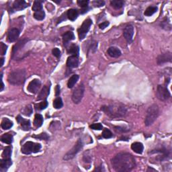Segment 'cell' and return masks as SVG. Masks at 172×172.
<instances>
[{"mask_svg":"<svg viewBox=\"0 0 172 172\" xmlns=\"http://www.w3.org/2000/svg\"><path fill=\"white\" fill-rule=\"evenodd\" d=\"M84 90L85 88L83 83H80L75 88V90L73 91V95H72V100H73L74 103H80L83 97V94H84Z\"/></svg>","mask_w":172,"mask_h":172,"instance_id":"8","label":"cell"},{"mask_svg":"<svg viewBox=\"0 0 172 172\" xmlns=\"http://www.w3.org/2000/svg\"><path fill=\"white\" fill-rule=\"evenodd\" d=\"M47 106H48V102L46 100L42 102H41V103L36 104V105L35 106L36 109L37 110H44V109H45Z\"/></svg>","mask_w":172,"mask_h":172,"instance_id":"36","label":"cell"},{"mask_svg":"<svg viewBox=\"0 0 172 172\" xmlns=\"http://www.w3.org/2000/svg\"><path fill=\"white\" fill-rule=\"evenodd\" d=\"M77 4L81 8H83L82 11H84V12H86V11H87L89 1H86V0H79V1H77Z\"/></svg>","mask_w":172,"mask_h":172,"instance_id":"35","label":"cell"},{"mask_svg":"<svg viewBox=\"0 0 172 172\" xmlns=\"http://www.w3.org/2000/svg\"><path fill=\"white\" fill-rule=\"evenodd\" d=\"M11 146H8L4 149L3 153H2V157L4 159H10L11 155Z\"/></svg>","mask_w":172,"mask_h":172,"instance_id":"29","label":"cell"},{"mask_svg":"<svg viewBox=\"0 0 172 172\" xmlns=\"http://www.w3.org/2000/svg\"><path fill=\"white\" fill-rule=\"evenodd\" d=\"M20 35V31L18 28H12L8 32V41L12 43L17 40Z\"/></svg>","mask_w":172,"mask_h":172,"instance_id":"15","label":"cell"},{"mask_svg":"<svg viewBox=\"0 0 172 172\" xmlns=\"http://www.w3.org/2000/svg\"><path fill=\"white\" fill-rule=\"evenodd\" d=\"M79 77L78 75H72L69 80L68 81V83H67V86H68L69 88H72L73 87V86L75 85V83L77 82V81L79 80Z\"/></svg>","mask_w":172,"mask_h":172,"instance_id":"28","label":"cell"},{"mask_svg":"<svg viewBox=\"0 0 172 172\" xmlns=\"http://www.w3.org/2000/svg\"><path fill=\"white\" fill-rule=\"evenodd\" d=\"M63 106V104L62 99L61 97H57L54 101H53V106L55 109H60Z\"/></svg>","mask_w":172,"mask_h":172,"instance_id":"33","label":"cell"},{"mask_svg":"<svg viewBox=\"0 0 172 172\" xmlns=\"http://www.w3.org/2000/svg\"><path fill=\"white\" fill-rule=\"evenodd\" d=\"M43 124V117L40 114H36L34 117V125L36 128L41 127Z\"/></svg>","mask_w":172,"mask_h":172,"instance_id":"25","label":"cell"},{"mask_svg":"<svg viewBox=\"0 0 172 172\" xmlns=\"http://www.w3.org/2000/svg\"><path fill=\"white\" fill-rule=\"evenodd\" d=\"M7 48H8V46H7L6 45H5L4 43H1V44H0V53H1V55H6Z\"/></svg>","mask_w":172,"mask_h":172,"instance_id":"41","label":"cell"},{"mask_svg":"<svg viewBox=\"0 0 172 172\" xmlns=\"http://www.w3.org/2000/svg\"><path fill=\"white\" fill-rule=\"evenodd\" d=\"M157 8L156 6H149L146 9L145 11V14L146 16H151L154 14L155 12H157Z\"/></svg>","mask_w":172,"mask_h":172,"instance_id":"31","label":"cell"},{"mask_svg":"<svg viewBox=\"0 0 172 172\" xmlns=\"http://www.w3.org/2000/svg\"><path fill=\"white\" fill-rule=\"evenodd\" d=\"M1 127L4 130H8L13 127V122L8 118H5L2 120Z\"/></svg>","mask_w":172,"mask_h":172,"instance_id":"24","label":"cell"},{"mask_svg":"<svg viewBox=\"0 0 172 172\" xmlns=\"http://www.w3.org/2000/svg\"><path fill=\"white\" fill-rule=\"evenodd\" d=\"M92 24V21L90 19H86L84 22H83L82 25L81 26L80 28L77 31L79 38H80V41H82L83 39L85 38V37L87 35L88 31H90Z\"/></svg>","mask_w":172,"mask_h":172,"instance_id":"7","label":"cell"},{"mask_svg":"<svg viewBox=\"0 0 172 172\" xmlns=\"http://www.w3.org/2000/svg\"><path fill=\"white\" fill-rule=\"evenodd\" d=\"M26 72L24 69H18L11 72L8 76V82L11 85H20L24 83Z\"/></svg>","mask_w":172,"mask_h":172,"instance_id":"2","label":"cell"},{"mask_svg":"<svg viewBox=\"0 0 172 172\" xmlns=\"http://www.w3.org/2000/svg\"><path fill=\"white\" fill-rule=\"evenodd\" d=\"M53 55L57 58H59L61 57V50L58 48H55L53 49Z\"/></svg>","mask_w":172,"mask_h":172,"instance_id":"43","label":"cell"},{"mask_svg":"<svg viewBox=\"0 0 172 172\" xmlns=\"http://www.w3.org/2000/svg\"><path fill=\"white\" fill-rule=\"evenodd\" d=\"M41 145L39 143H35L34 142L28 141L23 145L21 151L22 153L26 155H29L32 153H38L40 151Z\"/></svg>","mask_w":172,"mask_h":172,"instance_id":"5","label":"cell"},{"mask_svg":"<svg viewBox=\"0 0 172 172\" xmlns=\"http://www.w3.org/2000/svg\"><path fill=\"white\" fill-rule=\"evenodd\" d=\"M32 137L36 139H41V140H45L47 141L49 139V136L47 135V134L45 133V132H43V133H41L40 134H38V135H33Z\"/></svg>","mask_w":172,"mask_h":172,"instance_id":"39","label":"cell"},{"mask_svg":"<svg viewBox=\"0 0 172 172\" xmlns=\"http://www.w3.org/2000/svg\"><path fill=\"white\" fill-rule=\"evenodd\" d=\"M172 59V55L171 53H166L160 55L157 57V61L158 65H163L167 62H171Z\"/></svg>","mask_w":172,"mask_h":172,"instance_id":"12","label":"cell"},{"mask_svg":"<svg viewBox=\"0 0 172 172\" xmlns=\"http://www.w3.org/2000/svg\"><path fill=\"white\" fill-rule=\"evenodd\" d=\"M131 149L134 152H135L137 154H142L144 150V147L141 143L135 142V143H133L132 144Z\"/></svg>","mask_w":172,"mask_h":172,"instance_id":"19","label":"cell"},{"mask_svg":"<svg viewBox=\"0 0 172 172\" xmlns=\"http://www.w3.org/2000/svg\"><path fill=\"white\" fill-rule=\"evenodd\" d=\"M79 51H80V48L79 46L76 45H72L67 50L69 54H71L73 56H76L78 57L79 55Z\"/></svg>","mask_w":172,"mask_h":172,"instance_id":"27","label":"cell"},{"mask_svg":"<svg viewBox=\"0 0 172 172\" xmlns=\"http://www.w3.org/2000/svg\"><path fill=\"white\" fill-rule=\"evenodd\" d=\"M108 54L111 57L117 58L119 57L122 55V53L119 48L115 46H112L110 47L108 50Z\"/></svg>","mask_w":172,"mask_h":172,"instance_id":"18","label":"cell"},{"mask_svg":"<svg viewBox=\"0 0 172 172\" xmlns=\"http://www.w3.org/2000/svg\"><path fill=\"white\" fill-rule=\"evenodd\" d=\"M74 39H75V35H74L73 32L71 31L67 32L63 34V44L65 46H67V45L69 42L74 40Z\"/></svg>","mask_w":172,"mask_h":172,"instance_id":"17","label":"cell"},{"mask_svg":"<svg viewBox=\"0 0 172 172\" xmlns=\"http://www.w3.org/2000/svg\"><path fill=\"white\" fill-rule=\"evenodd\" d=\"M16 119L24 131H28L31 128V122L29 120H25L20 116H18Z\"/></svg>","mask_w":172,"mask_h":172,"instance_id":"14","label":"cell"},{"mask_svg":"<svg viewBox=\"0 0 172 172\" xmlns=\"http://www.w3.org/2000/svg\"><path fill=\"white\" fill-rule=\"evenodd\" d=\"M102 110L105 112L106 114L111 117H123L126 114L127 109L122 106H104Z\"/></svg>","mask_w":172,"mask_h":172,"instance_id":"3","label":"cell"},{"mask_svg":"<svg viewBox=\"0 0 172 172\" xmlns=\"http://www.w3.org/2000/svg\"><path fill=\"white\" fill-rule=\"evenodd\" d=\"M155 171L156 170L155 169H153L152 168H150V167H149L148 169H147V171Z\"/></svg>","mask_w":172,"mask_h":172,"instance_id":"50","label":"cell"},{"mask_svg":"<svg viewBox=\"0 0 172 172\" xmlns=\"http://www.w3.org/2000/svg\"><path fill=\"white\" fill-rule=\"evenodd\" d=\"M67 17H68L69 20L71 21H74L77 18L79 13L78 11L77 10H75V9H70V10L67 11Z\"/></svg>","mask_w":172,"mask_h":172,"instance_id":"23","label":"cell"},{"mask_svg":"<svg viewBox=\"0 0 172 172\" xmlns=\"http://www.w3.org/2000/svg\"><path fill=\"white\" fill-rule=\"evenodd\" d=\"M28 6V4L25 1L23 0H16L14 2L13 4V10L14 11H20L26 8Z\"/></svg>","mask_w":172,"mask_h":172,"instance_id":"13","label":"cell"},{"mask_svg":"<svg viewBox=\"0 0 172 172\" xmlns=\"http://www.w3.org/2000/svg\"><path fill=\"white\" fill-rule=\"evenodd\" d=\"M90 127L93 130H97V131H100L103 129V127L100 123H94V124L90 125Z\"/></svg>","mask_w":172,"mask_h":172,"instance_id":"40","label":"cell"},{"mask_svg":"<svg viewBox=\"0 0 172 172\" xmlns=\"http://www.w3.org/2000/svg\"><path fill=\"white\" fill-rule=\"evenodd\" d=\"M27 42H28L27 39H23V40H21L20 41L18 42V43H16V45L14 46L13 50H12L13 57L16 54V53H17L18 50L23 47V46H24Z\"/></svg>","mask_w":172,"mask_h":172,"instance_id":"21","label":"cell"},{"mask_svg":"<svg viewBox=\"0 0 172 172\" xmlns=\"http://www.w3.org/2000/svg\"><path fill=\"white\" fill-rule=\"evenodd\" d=\"M32 108L31 105H28L26 106L25 108L22 110V114H24V115L27 116V117H29L31 116L32 113Z\"/></svg>","mask_w":172,"mask_h":172,"instance_id":"37","label":"cell"},{"mask_svg":"<svg viewBox=\"0 0 172 172\" xmlns=\"http://www.w3.org/2000/svg\"><path fill=\"white\" fill-rule=\"evenodd\" d=\"M60 94V87L59 85H57L56 87V96H58V95Z\"/></svg>","mask_w":172,"mask_h":172,"instance_id":"47","label":"cell"},{"mask_svg":"<svg viewBox=\"0 0 172 172\" xmlns=\"http://www.w3.org/2000/svg\"><path fill=\"white\" fill-rule=\"evenodd\" d=\"M11 164H12V162H11V159H2L0 161V169H1V171H6L9 167H10Z\"/></svg>","mask_w":172,"mask_h":172,"instance_id":"20","label":"cell"},{"mask_svg":"<svg viewBox=\"0 0 172 172\" xmlns=\"http://www.w3.org/2000/svg\"><path fill=\"white\" fill-rule=\"evenodd\" d=\"M83 160L86 163H90L92 161V156L91 155H88V153H85V154L83 155Z\"/></svg>","mask_w":172,"mask_h":172,"instance_id":"44","label":"cell"},{"mask_svg":"<svg viewBox=\"0 0 172 172\" xmlns=\"http://www.w3.org/2000/svg\"><path fill=\"white\" fill-rule=\"evenodd\" d=\"M32 10L34 12L43 10V6H42V3L40 1H35L34 2L33 6H32Z\"/></svg>","mask_w":172,"mask_h":172,"instance_id":"34","label":"cell"},{"mask_svg":"<svg viewBox=\"0 0 172 172\" xmlns=\"http://www.w3.org/2000/svg\"><path fill=\"white\" fill-rule=\"evenodd\" d=\"M1 141L4 143L10 145L13 141V136L10 133H5L1 136Z\"/></svg>","mask_w":172,"mask_h":172,"instance_id":"26","label":"cell"},{"mask_svg":"<svg viewBox=\"0 0 172 172\" xmlns=\"http://www.w3.org/2000/svg\"><path fill=\"white\" fill-rule=\"evenodd\" d=\"M1 65H0V67H2V66H3L4 63V58H1Z\"/></svg>","mask_w":172,"mask_h":172,"instance_id":"49","label":"cell"},{"mask_svg":"<svg viewBox=\"0 0 172 172\" xmlns=\"http://www.w3.org/2000/svg\"><path fill=\"white\" fill-rule=\"evenodd\" d=\"M83 148V143L81 140H78L77 142L75 143V145L72 147L71 149H70L67 152L65 155H64L63 159L65 161H68V160L72 159L77 154V153L82 149Z\"/></svg>","mask_w":172,"mask_h":172,"instance_id":"6","label":"cell"},{"mask_svg":"<svg viewBox=\"0 0 172 172\" xmlns=\"http://www.w3.org/2000/svg\"><path fill=\"white\" fill-rule=\"evenodd\" d=\"M123 35L128 43H131L134 35V28L132 25H128L123 31Z\"/></svg>","mask_w":172,"mask_h":172,"instance_id":"11","label":"cell"},{"mask_svg":"<svg viewBox=\"0 0 172 172\" xmlns=\"http://www.w3.org/2000/svg\"><path fill=\"white\" fill-rule=\"evenodd\" d=\"M41 85V81L38 80V79H34V80L31 81L29 83L28 85L27 90L31 94H36L38 91V90L40 89Z\"/></svg>","mask_w":172,"mask_h":172,"instance_id":"10","label":"cell"},{"mask_svg":"<svg viewBox=\"0 0 172 172\" xmlns=\"http://www.w3.org/2000/svg\"><path fill=\"white\" fill-rule=\"evenodd\" d=\"M159 115V107L156 104H153L148 108L146 114L145 124L147 127L151 126L155 121Z\"/></svg>","mask_w":172,"mask_h":172,"instance_id":"4","label":"cell"},{"mask_svg":"<svg viewBox=\"0 0 172 172\" xmlns=\"http://www.w3.org/2000/svg\"><path fill=\"white\" fill-rule=\"evenodd\" d=\"M2 73H1V89H0V91H2V90H4V83H3V81H2Z\"/></svg>","mask_w":172,"mask_h":172,"instance_id":"48","label":"cell"},{"mask_svg":"<svg viewBox=\"0 0 172 172\" xmlns=\"http://www.w3.org/2000/svg\"><path fill=\"white\" fill-rule=\"evenodd\" d=\"M112 167L117 171H130L136 166L134 157L130 153H118L111 160Z\"/></svg>","mask_w":172,"mask_h":172,"instance_id":"1","label":"cell"},{"mask_svg":"<svg viewBox=\"0 0 172 172\" xmlns=\"http://www.w3.org/2000/svg\"><path fill=\"white\" fill-rule=\"evenodd\" d=\"M156 96L157 98L161 101H166L168 100L171 96L170 93H169V90H167L166 85H158Z\"/></svg>","mask_w":172,"mask_h":172,"instance_id":"9","label":"cell"},{"mask_svg":"<svg viewBox=\"0 0 172 172\" xmlns=\"http://www.w3.org/2000/svg\"><path fill=\"white\" fill-rule=\"evenodd\" d=\"M116 130H117V131H119V132H125V131H127L128 130H124V129H123V128H120L119 127H116Z\"/></svg>","mask_w":172,"mask_h":172,"instance_id":"46","label":"cell"},{"mask_svg":"<svg viewBox=\"0 0 172 172\" xmlns=\"http://www.w3.org/2000/svg\"><path fill=\"white\" fill-rule=\"evenodd\" d=\"M105 4V2L102 0H96V1H93V5L95 7H102L104 6Z\"/></svg>","mask_w":172,"mask_h":172,"instance_id":"42","label":"cell"},{"mask_svg":"<svg viewBox=\"0 0 172 172\" xmlns=\"http://www.w3.org/2000/svg\"><path fill=\"white\" fill-rule=\"evenodd\" d=\"M79 65V60L77 57L76 56H70L68 57L67 61V67H71V68H75L78 66Z\"/></svg>","mask_w":172,"mask_h":172,"instance_id":"16","label":"cell"},{"mask_svg":"<svg viewBox=\"0 0 172 172\" xmlns=\"http://www.w3.org/2000/svg\"><path fill=\"white\" fill-rule=\"evenodd\" d=\"M34 18L37 20H43L45 19V11L43 10L36 11L34 14Z\"/></svg>","mask_w":172,"mask_h":172,"instance_id":"32","label":"cell"},{"mask_svg":"<svg viewBox=\"0 0 172 172\" xmlns=\"http://www.w3.org/2000/svg\"><path fill=\"white\" fill-rule=\"evenodd\" d=\"M49 92H50V87L49 86L45 85V87L42 89L40 94H39L38 100L45 99L46 97L49 95Z\"/></svg>","mask_w":172,"mask_h":172,"instance_id":"22","label":"cell"},{"mask_svg":"<svg viewBox=\"0 0 172 172\" xmlns=\"http://www.w3.org/2000/svg\"><path fill=\"white\" fill-rule=\"evenodd\" d=\"M102 136L105 139H110L113 136L112 132L108 129H104L103 132H102Z\"/></svg>","mask_w":172,"mask_h":172,"instance_id":"38","label":"cell"},{"mask_svg":"<svg viewBox=\"0 0 172 172\" xmlns=\"http://www.w3.org/2000/svg\"><path fill=\"white\" fill-rule=\"evenodd\" d=\"M111 6L115 9H120L124 6V1H122V0H113V1H110Z\"/></svg>","mask_w":172,"mask_h":172,"instance_id":"30","label":"cell"},{"mask_svg":"<svg viewBox=\"0 0 172 172\" xmlns=\"http://www.w3.org/2000/svg\"><path fill=\"white\" fill-rule=\"evenodd\" d=\"M110 24V23H109V22H107V21H106V22H104L101 23V24H99V27L100 28V29H105L106 27L108 26V25Z\"/></svg>","mask_w":172,"mask_h":172,"instance_id":"45","label":"cell"}]
</instances>
